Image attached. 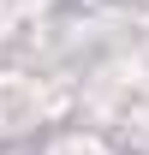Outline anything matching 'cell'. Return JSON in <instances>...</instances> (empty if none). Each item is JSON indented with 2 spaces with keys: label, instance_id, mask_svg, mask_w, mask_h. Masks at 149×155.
Returning a JSON list of instances; mask_svg holds the SVG:
<instances>
[]
</instances>
